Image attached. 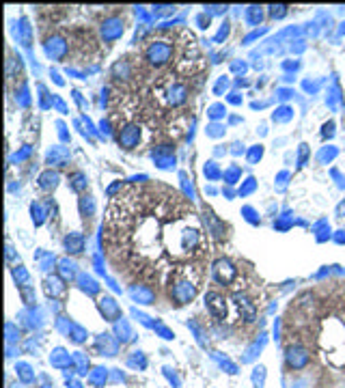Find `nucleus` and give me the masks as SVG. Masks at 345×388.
Instances as JSON below:
<instances>
[{"label":"nucleus","instance_id":"2","mask_svg":"<svg viewBox=\"0 0 345 388\" xmlns=\"http://www.w3.org/2000/svg\"><path fill=\"white\" fill-rule=\"evenodd\" d=\"M285 360H287L289 369H304L308 360H311V356H308L306 347H302V345H291V347H287Z\"/></svg>","mask_w":345,"mask_h":388},{"label":"nucleus","instance_id":"4","mask_svg":"<svg viewBox=\"0 0 345 388\" xmlns=\"http://www.w3.org/2000/svg\"><path fill=\"white\" fill-rule=\"evenodd\" d=\"M104 302L106 304H102V310L108 315V317H115V315H117V306L112 304V300H104Z\"/></svg>","mask_w":345,"mask_h":388},{"label":"nucleus","instance_id":"1","mask_svg":"<svg viewBox=\"0 0 345 388\" xmlns=\"http://www.w3.org/2000/svg\"><path fill=\"white\" fill-rule=\"evenodd\" d=\"M104 240L117 265L142 276L188 280L207 253V237L192 205L164 183L126 188L110 203Z\"/></svg>","mask_w":345,"mask_h":388},{"label":"nucleus","instance_id":"3","mask_svg":"<svg viewBox=\"0 0 345 388\" xmlns=\"http://www.w3.org/2000/svg\"><path fill=\"white\" fill-rule=\"evenodd\" d=\"M205 300H207V306H210V310H212L214 317L222 319L224 313H227V306H224V298L220 296V294H216V291H212V294H207Z\"/></svg>","mask_w":345,"mask_h":388}]
</instances>
